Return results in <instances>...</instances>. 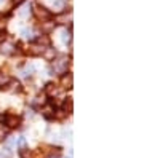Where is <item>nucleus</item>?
<instances>
[{"label": "nucleus", "mask_w": 160, "mask_h": 158, "mask_svg": "<svg viewBox=\"0 0 160 158\" xmlns=\"http://www.w3.org/2000/svg\"><path fill=\"white\" fill-rule=\"evenodd\" d=\"M68 64H69V59L66 56H59L55 62H53V69L55 72H59V74H64L66 69H68Z\"/></svg>", "instance_id": "obj_1"}, {"label": "nucleus", "mask_w": 160, "mask_h": 158, "mask_svg": "<svg viewBox=\"0 0 160 158\" xmlns=\"http://www.w3.org/2000/svg\"><path fill=\"white\" fill-rule=\"evenodd\" d=\"M2 122H3L7 126H10V128H15V126L19 125V117L11 115V113H7V115L2 117Z\"/></svg>", "instance_id": "obj_2"}, {"label": "nucleus", "mask_w": 160, "mask_h": 158, "mask_svg": "<svg viewBox=\"0 0 160 158\" xmlns=\"http://www.w3.org/2000/svg\"><path fill=\"white\" fill-rule=\"evenodd\" d=\"M3 91H7V93H18V91L21 89V85L18 80H10L5 86H2Z\"/></svg>", "instance_id": "obj_3"}, {"label": "nucleus", "mask_w": 160, "mask_h": 158, "mask_svg": "<svg viewBox=\"0 0 160 158\" xmlns=\"http://www.w3.org/2000/svg\"><path fill=\"white\" fill-rule=\"evenodd\" d=\"M34 13H35V16H37L38 19H43V21H47V19L51 18V13H50L47 8H43V7H35Z\"/></svg>", "instance_id": "obj_4"}, {"label": "nucleus", "mask_w": 160, "mask_h": 158, "mask_svg": "<svg viewBox=\"0 0 160 158\" xmlns=\"http://www.w3.org/2000/svg\"><path fill=\"white\" fill-rule=\"evenodd\" d=\"M2 51L5 53V55H13V53H15V45L10 43V42H3L2 43Z\"/></svg>", "instance_id": "obj_5"}, {"label": "nucleus", "mask_w": 160, "mask_h": 158, "mask_svg": "<svg viewBox=\"0 0 160 158\" xmlns=\"http://www.w3.org/2000/svg\"><path fill=\"white\" fill-rule=\"evenodd\" d=\"M61 82H62V86H64V88H72V75H71V74L64 75Z\"/></svg>", "instance_id": "obj_6"}, {"label": "nucleus", "mask_w": 160, "mask_h": 158, "mask_svg": "<svg viewBox=\"0 0 160 158\" xmlns=\"http://www.w3.org/2000/svg\"><path fill=\"white\" fill-rule=\"evenodd\" d=\"M42 56L45 58V59H53V58H55V50H53V48H45L43 50V53H42Z\"/></svg>", "instance_id": "obj_7"}, {"label": "nucleus", "mask_w": 160, "mask_h": 158, "mask_svg": "<svg viewBox=\"0 0 160 158\" xmlns=\"http://www.w3.org/2000/svg\"><path fill=\"white\" fill-rule=\"evenodd\" d=\"M29 13H31V7H29V5H24V7L18 11V15H19V18H28Z\"/></svg>", "instance_id": "obj_8"}, {"label": "nucleus", "mask_w": 160, "mask_h": 158, "mask_svg": "<svg viewBox=\"0 0 160 158\" xmlns=\"http://www.w3.org/2000/svg\"><path fill=\"white\" fill-rule=\"evenodd\" d=\"M11 80V78L8 77V74H5V72H0V86H5L8 82Z\"/></svg>", "instance_id": "obj_9"}, {"label": "nucleus", "mask_w": 160, "mask_h": 158, "mask_svg": "<svg viewBox=\"0 0 160 158\" xmlns=\"http://www.w3.org/2000/svg\"><path fill=\"white\" fill-rule=\"evenodd\" d=\"M61 40H62L64 43L71 40V32H69L68 29H62V31H61Z\"/></svg>", "instance_id": "obj_10"}, {"label": "nucleus", "mask_w": 160, "mask_h": 158, "mask_svg": "<svg viewBox=\"0 0 160 158\" xmlns=\"http://www.w3.org/2000/svg\"><path fill=\"white\" fill-rule=\"evenodd\" d=\"M64 110H69V112H72V99H69L68 102H64Z\"/></svg>", "instance_id": "obj_11"}, {"label": "nucleus", "mask_w": 160, "mask_h": 158, "mask_svg": "<svg viewBox=\"0 0 160 158\" xmlns=\"http://www.w3.org/2000/svg\"><path fill=\"white\" fill-rule=\"evenodd\" d=\"M18 144H19V146L22 147V146H24V144H26V139H24V137H19V141H18Z\"/></svg>", "instance_id": "obj_12"}, {"label": "nucleus", "mask_w": 160, "mask_h": 158, "mask_svg": "<svg viewBox=\"0 0 160 158\" xmlns=\"http://www.w3.org/2000/svg\"><path fill=\"white\" fill-rule=\"evenodd\" d=\"M2 137H3V129L0 128V139H2Z\"/></svg>", "instance_id": "obj_13"}, {"label": "nucleus", "mask_w": 160, "mask_h": 158, "mask_svg": "<svg viewBox=\"0 0 160 158\" xmlns=\"http://www.w3.org/2000/svg\"><path fill=\"white\" fill-rule=\"evenodd\" d=\"M50 158H58V155H51Z\"/></svg>", "instance_id": "obj_14"}]
</instances>
